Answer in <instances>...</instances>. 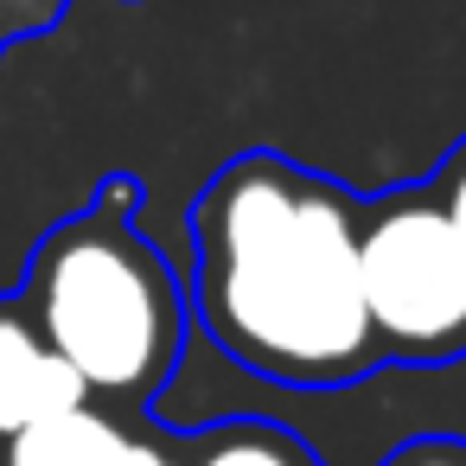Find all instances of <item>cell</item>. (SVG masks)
Here are the masks:
<instances>
[{"mask_svg": "<svg viewBox=\"0 0 466 466\" xmlns=\"http://www.w3.org/2000/svg\"><path fill=\"white\" fill-rule=\"evenodd\" d=\"M135 211L141 186L128 173H109L84 211L33 243L14 288L52 351L77 370L84 396L116 421L147 415V402L173 383L192 326L186 288L173 281Z\"/></svg>", "mask_w": 466, "mask_h": 466, "instance_id": "2", "label": "cell"}, {"mask_svg": "<svg viewBox=\"0 0 466 466\" xmlns=\"http://www.w3.org/2000/svg\"><path fill=\"white\" fill-rule=\"evenodd\" d=\"M358 288L383 370H441L466 358V243L428 179L358 205Z\"/></svg>", "mask_w": 466, "mask_h": 466, "instance_id": "3", "label": "cell"}, {"mask_svg": "<svg viewBox=\"0 0 466 466\" xmlns=\"http://www.w3.org/2000/svg\"><path fill=\"white\" fill-rule=\"evenodd\" d=\"M358 192L249 147L192 198V319L249 377L339 390L383 370L358 288Z\"/></svg>", "mask_w": 466, "mask_h": 466, "instance_id": "1", "label": "cell"}, {"mask_svg": "<svg viewBox=\"0 0 466 466\" xmlns=\"http://www.w3.org/2000/svg\"><path fill=\"white\" fill-rule=\"evenodd\" d=\"M71 0H0V58H7L20 39H39L65 20Z\"/></svg>", "mask_w": 466, "mask_h": 466, "instance_id": "7", "label": "cell"}, {"mask_svg": "<svg viewBox=\"0 0 466 466\" xmlns=\"http://www.w3.org/2000/svg\"><path fill=\"white\" fill-rule=\"evenodd\" d=\"M383 466H466V434H415Z\"/></svg>", "mask_w": 466, "mask_h": 466, "instance_id": "9", "label": "cell"}, {"mask_svg": "<svg viewBox=\"0 0 466 466\" xmlns=\"http://www.w3.org/2000/svg\"><path fill=\"white\" fill-rule=\"evenodd\" d=\"M428 192H434V205L447 211V224H453L460 243H466V141H453V154L428 173Z\"/></svg>", "mask_w": 466, "mask_h": 466, "instance_id": "8", "label": "cell"}, {"mask_svg": "<svg viewBox=\"0 0 466 466\" xmlns=\"http://www.w3.org/2000/svg\"><path fill=\"white\" fill-rule=\"evenodd\" d=\"M77 402H90L77 370L52 351L20 294H0V453L46 415H65Z\"/></svg>", "mask_w": 466, "mask_h": 466, "instance_id": "4", "label": "cell"}, {"mask_svg": "<svg viewBox=\"0 0 466 466\" xmlns=\"http://www.w3.org/2000/svg\"><path fill=\"white\" fill-rule=\"evenodd\" d=\"M179 453L147 447L128 421L103 415L96 402H77L65 415H46L39 428H26L0 466H173Z\"/></svg>", "mask_w": 466, "mask_h": 466, "instance_id": "5", "label": "cell"}, {"mask_svg": "<svg viewBox=\"0 0 466 466\" xmlns=\"http://www.w3.org/2000/svg\"><path fill=\"white\" fill-rule=\"evenodd\" d=\"M179 466H319V460L300 434H288L275 421H224V428L198 434Z\"/></svg>", "mask_w": 466, "mask_h": 466, "instance_id": "6", "label": "cell"}]
</instances>
